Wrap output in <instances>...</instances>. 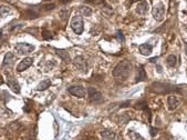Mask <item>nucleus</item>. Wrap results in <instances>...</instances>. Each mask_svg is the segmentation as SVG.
<instances>
[{
    "mask_svg": "<svg viewBox=\"0 0 187 140\" xmlns=\"http://www.w3.org/2000/svg\"><path fill=\"white\" fill-rule=\"evenodd\" d=\"M131 72V64L127 60L121 61L113 70V76L116 78H126Z\"/></svg>",
    "mask_w": 187,
    "mask_h": 140,
    "instance_id": "nucleus-1",
    "label": "nucleus"
},
{
    "mask_svg": "<svg viewBox=\"0 0 187 140\" xmlns=\"http://www.w3.org/2000/svg\"><path fill=\"white\" fill-rule=\"evenodd\" d=\"M151 87H152V90L155 91V92H157V94H168L170 91L176 90L174 86H170L168 83L154 82Z\"/></svg>",
    "mask_w": 187,
    "mask_h": 140,
    "instance_id": "nucleus-2",
    "label": "nucleus"
},
{
    "mask_svg": "<svg viewBox=\"0 0 187 140\" xmlns=\"http://www.w3.org/2000/svg\"><path fill=\"white\" fill-rule=\"evenodd\" d=\"M71 28L72 30L76 33V35H81L83 30H84V27H83V19L80 15H75L73 16V18L71 20Z\"/></svg>",
    "mask_w": 187,
    "mask_h": 140,
    "instance_id": "nucleus-3",
    "label": "nucleus"
},
{
    "mask_svg": "<svg viewBox=\"0 0 187 140\" xmlns=\"http://www.w3.org/2000/svg\"><path fill=\"white\" fill-rule=\"evenodd\" d=\"M14 49L19 55H29L34 50V46L27 44V42H19L16 45Z\"/></svg>",
    "mask_w": 187,
    "mask_h": 140,
    "instance_id": "nucleus-4",
    "label": "nucleus"
},
{
    "mask_svg": "<svg viewBox=\"0 0 187 140\" xmlns=\"http://www.w3.org/2000/svg\"><path fill=\"white\" fill-rule=\"evenodd\" d=\"M152 13H153L154 19L157 20V21H162L163 18H164V15H165V6L162 2L156 3L153 8V10H152Z\"/></svg>",
    "mask_w": 187,
    "mask_h": 140,
    "instance_id": "nucleus-5",
    "label": "nucleus"
},
{
    "mask_svg": "<svg viewBox=\"0 0 187 140\" xmlns=\"http://www.w3.org/2000/svg\"><path fill=\"white\" fill-rule=\"evenodd\" d=\"M73 64L75 66V68L79 70L82 73H87V60L82 56H78L73 59Z\"/></svg>",
    "mask_w": 187,
    "mask_h": 140,
    "instance_id": "nucleus-6",
    "label": "nucleus"
},
{
    "mask_svg": "<svg viewBox=\"0 0 187 140\" xmlns=\"http://www.w3.org/2000/svg\"><path fill=\"white\" fill-rule=\"evenodd\" d=\"M68 91L72 96H75V97H78V98H84V97H85V94H87L85 88L82 87V86H80V85H75V86L69 87Z\"/></svg>",
    "mask_w": 187,
    "mask_h": 140,
    "instance_id": "nucleus-7",
    "label": "nucleus"
},
{
    "mask_svg": "<svg viewBox=\"0 0 187 140\" xmlns=\"http://www.w3.org/2000/svg\"><path fill=\"white\" fill-rule=\"evenodd\" d=\"M87 94H89V97H90V100L93 102H99L102 100V98H103V96L101 94L100 91H98V90L93 88V87H90L89 89H87Z\"/></svg>",
    "mask_w": 187,
    "mask_h": 140,
    "instance_id": "nucleus-8",
    "label": "nucleus"
},
{
    "mask_svg": "<svg viewBox=\"0 0 187 140\" xmlns=\"http://www.w3.org/2000/svg\"><path fill=\"white\" fill-rule=\"evenodd\" d=\"M39 15H40V12L38 11L36 7H29L22 12V16L27 19H36L39 17Z\"/></svg>",
    "mask_w": 187,
    "mask_h": 140,
    "instance_id": "nucleus-9",
    "label": "nucleus"
},
{
    "mask_svg": "<svg viewBox=\"0 0 187 140\" xmlns=\"http://www.w3.org/2000/svg\"><path fill=\"white\" fill-rule=\"evenodd\" d=\"M32 64H33V59H32V58H30V57L25 58V59H22V60L19 62L18 66H17V71L21 72V71H23V70L28 69Z\"/></svg>",
    "mask_w": 187,
    "mask_h": 140,
    "instance_id": "nucleus-10",
    "label": "nucleus"
},
{
    "mask_svg": "<svg viewBox=\"0 0 187 140\" xmlns=\"http://www.w3.org/2000/svg\"><path fill=\"white\" fill-rule=\"evenodd\" d=\"M7 83H8L9 88H11V90H12L13 92H16V94H19V92H20V86H19V83L16 78L9 77V78L7 79Z\"/></svg>",
    "mask_w": 187,
    "mask_h": 140,
    "instance_id": "nucleus-11",
    "label": "nucleus"
},
{
    "mask_svg": "<svg viewBox=\"0 0 187 140\" xmlns=\"http://www.w3.org/2000/svg\"><path fill=\"white\" fill-rule=\"evenodd\" d=\"M178 105H179V101H178V99L175 96H168V98H167V106H168V109L170 111L175 110L178 107Z\"/></svg>",
    "mask_w": 187,
    "mask_h": 140,
    "instance_id": "nucleus-12",
    "label": "nucleus"
},
{
    "mask_svg": "<svg viewBox=\"0 0 187 140\" xmlns=\"http://www.w3.org/2000/svg\"><path fill=\"white\" fill-rule=\"evenodd\" d=\"M148 11V3L146 1H140L136 6V12L138 15H145Z\"/></svg>",
    "mask_w": 187,
    "mask_h": 140,
    "instance_id": "nucleus-13",
    "label": "nucleus"
},
{
    "mask_svg": "<svg viewBox=\"0 0 187 140\" xmlns=\"http://www.w3.org/2000/svg\"><path fill=\"white\" fill-rule=\"evenodd\" d=\"M101 137L103 140H118V136L111 130H103L101 132Z\"/></svg>",
    "mask_w": 187,
    "mask_h": 140,
    "instance_id": "nucleus-14",
    "label": "nucleus"
},
{
    "mask_svg": "<svg viewBox=\"0 0 187 140\" xmlns=\"http://www.w3.org/2000/svg\"><path fill=\"white\" fill-rule=\"evenodd\" d=\"M138 50L143 56H150L152 53V51H153V47L148 45V44H143V45H141L138 47Z\"/></svg>",
    "mask_w": 187,
    "mask_h": 140,
    "instance_id": "nucleus-15",
    "label": "nucleus"
},
{
    "mask_svg": "<svg viewBox=\"0 0 187 140\" xmlns=\"http://www.w3.org/2000/svg\"><path fill=\"white\" fill-rule=\"evenodd\" d=\"M56 55H58L59 57L61 58V59H62L64 62L69 64V62L71 61L70 55H69V53L65 50H62V49H56Z\"/></svg>",
    "mask_w": 187,
    "mask_h": 140,
    "instance_id": "nucleus-16",
    "label": "nucleus"
},
{
    "mask_svg": "<svg viewBox=\"0 0 187 140\" xmlns=\"http://www.w3.org/2000/svg\"><path fill=\"white\" fill-rule=\"evenodd\" d=\"M14 60H16V56L13 55L12 52H8L6 56H5V59H3V64L11 66L14 62Z\"/></svg>",
    "mask_w": 187,
    "mask_h": 140,
    "instance_id": "nucleus-17",
    "label": "nucleus"
},
{
    "mask_svg": "<svg viewBox=\"0 0 187 140\" xmlns=\"http://www.w3.org/2000/svg\"><path fill=\"white\" fill-rule=\"evenodd\" d=\"M50 86H51V81L49 80V79H45V80L41 81V82L38 85L37 90H38V91H43V90L48 89Z\"/></svg>",
    "mask_w": 187,
    "mask_h": 140,
    "instance_id": "nucleus-18",
    "label": "nucleus"
},
{
    "mask_svg": "<svg viewBox=\"0 0 187 140\" xmlns=\"http://www.w3.org/2000/svg\"><path fill=\"white\" fill-rule=\"evenodd\" d=\"M166 64L170 68H174L175 66L177 64V57L175 55H169L167 59H166Z\"/></svg>",
    "mask_w": 187,
    "mask_h": 140,
    "instance_id": "nucleus-19",
    "label": "nucleus"
},
{
    "mask_svg": "<svg viewBox=\"0 0 187 140\" xmlns=\"http://www.w3.org/2000/svg\"><path fill=\"white\" fill-rule=\"evenodd\" d=\"M10 13V8L7 6H0V18L6 17L7 15Z\"/></svg>",
    "mask_w": 187,
    "mask_h": 140,
    "instance_id": "nucleus-20",
    "label": "nucleus"
},
{
    "mask_svg": "<svg viewBox=\"0 0 187 140\" xmlns=\"http://www.w3.org/2000/svg\"><path fill=\"white\" fill-rule=\"evenodd\" d=\"M146 79V73H145V70L143 68H141V69L138 70V76L136 78V81L137 82H140V81H144Z\"/></svg>",
    "mask_w": 187,
    "mask_h": 140,
    "instance_id": "nucleus-21",
    "label": "nucleus"
},
{
    "mask_svg": "<svg viewBox=\"0 0 187 140\" xmlns=\"http://www.w3.org/2000/svg\"><path fill=\"white\" fill-rule=\"evenodd\" d=\"M129 137H130L131 140H144L142 136H140L138 134L132 131V130H129Z\"/></svg>",
    "mask_w": 187,
    "mask_h": 140,
    "instance_id": "nucleus-22",
    "label": "nucleus"
},
{
    "mask_svg": "<svg viewBox=\"0 0 187 140\" xmlns=\"http://www.w3.org/2000/svg\"><path fill=\"white\" fill-rule=\"evenodd\" d=\"M80 11L82 12V15H84L85 17H89V16H91V13H92V9L91 8H89V7H80Z\"/></svg>",
    "mask_w": 187,
    "mask_h": 140,
    "instance_id": "nucleus-23",
    "label": "nucleus"
},
{
    "mask_svg": "<svg viewBox=\"0 0 187 140\" xmlns=\"http://www.w3.org/2000/svg\"><path fill=\"white\" fill-rule=\"evenodd\" d=\"M54 8H56V5H54V3H48V5L42 6V9H43L44 11H49V10H52V9H54Z\"/></svg>",
    "mask_w": 187,
    "mask_h": 140,
    "instance_id": "nucleus-24",
    "label": "nucleus"
},
{
    "mask_svg": "<svg viewBox=\"0 0 187 140\" xmlns=\"http://www.w3.org/2000/svg\"><path fill=\"white\" fill-rule=\"evenodd\" d=\"M42 37H43V39H45V40H49V39H51L52 37H51V33H50V31H48V30H45L44 29L43 31H42Z\"/></svg>",
    "mask_w": 187,
    "mask_h": 140,
    "instance_id": "nucleus-25",
    "label": "nucleus"
},
{
    "mask_svg": "<svg viewBox=\"0 0 187 140\" xmlns=\"http://www.w3.org/2000/svg\"><path fill=\"white\" fill-rule=\"evenodd\" d=\"M87 3H93V5H101L104 3V0H85Z\"/></svg>",
    "mask_w": 187,
    "mask_h": 140,
    "instance_id": "nucleus-26",
    "label": "nucleus"
},
{
    "mask_svg": "<svg viewBox=\"0 0 187 140\" xmlns=\"http://www.w3.org/2000/svg\"><path fill=\"white\" fill-rule=\"evenodd\" d=\"M68 13H69V10H62V11H60V17L62 18V19H64L67 16H68Z\"/></svg>",
    "mask_w": 187,
    "mask_h": 140,
    "instance_id": "nucleus-27",
    "label": "nucleus"
},
{
    "mask_svg": "<svg viewBox=\"0 0 187 140\" xmlns=\"http://www.w3.org/2000/svg\"><path fill=\"white\" fill-rule=\"evenodd\" d=\"M116 37H118V39H119L120 41H122V42L124 41V38H123V36H122V32L118 31V36H116Z\"/></svg>",
    "mask_w": 187,
    "mask_h": 140,
    "instance_id": "nucleus-28",
    "label": "nucleus"
},
{
    "mask_svg": "<svg viewBox=\"0 0 187 140\" xmlns=\"http://www.w3.org/2000/svg\"><path fill=\"white\" fill-rule=\"evenodd\" d=\"M85 140H98L96 139V137L95 136H92V137H85Z\"/></svg>",
    "mask_w": 187,
    "mask_h": 140,
    "instance_id": "nucleus-29",
    "label": "nucleus"
},
{
    "mask_svg": "<svg viewBox=\"0 0 187 140\" xmlns=\"http://www.w3.org/2000/svg\"><path fill=\"white\" fill-rule=\"evenodd\" d=\"M72 0H60V2L61 3H69V2H71Z\"/></svg>",
    "mask_w": 187,
    "mask_h": 140,
    "instance_id": "nucleus-30",
    "label": "nucleus"
},
{
    "mask_svg": "<svg viewBox=\"0 0 187 140\" xmlns=\"http://www.w3.org/2000/svg\"><path fill=\"white\" fill-rule=\"evenodd\" d=\"M156 60H157V58H152V59H150V61L151 62H156Z\"/></svg>",
    "mask_w": 187,
    "mask_h": 140,
    "instance_id": "nucleus-31",
    "label": "nucleus"
},
{
    "mask_svg": "<svg viewBox=\"0 0 187 140\" xmlns=\"http://www.w3.org/2000/svg\"><path fill=\"white\" fill-rule=\"evenodd\" d=\"M151 131H152V134H152V136H155V131H156L155 129H152Z\"/></svg>",
    "mask_w": 187,
    "mask_h": 140,
    "instance_id": "nucleus-32",
    "label": "nucleus"
},
{
    "mask_svg": "<svg viewBox=\"0 0 187 140\" xmlns=\"http://www.w3.org/2000/svg\"><path fill=\"white\" fill-rule=\"evenodd\" d=\"M185 52H186V55H187V44L185 45Z\"/></svg>",
    "mask_w": 187,
    "mask_h": 140,
    "instance_id": "nucleus-33",
    "label": "nucleus"
},
{
    "mask_svg": "<svg viewBox=\"0 0 187 140\" xmlns=\"http://www.w3.org/2000/svg\"><path fill=\"white\" fill-rule=\"evenodd\" d=\"M44 1H50V0H44Z\"/></svg>",
    "mask_w": 187,
    "mask_h": 140,
    "instance_id": "nucleus-34",
    "label": "nucleus"
},
{
    "mask_svg": "<svg viewBox=\"0 0 187 140\" xmlns=\"http://www.w3.org/2000/svg\"><path fill=\"white\" fill-rule=\"evenodd\" d=\"M0 36H1V30H0Z\"/></svg>",
    "mask_w": 187,
    "mask_h": 140,
    "instance_id": "nucleus-35",
    "label": "nucleus"
}]
</instances>
